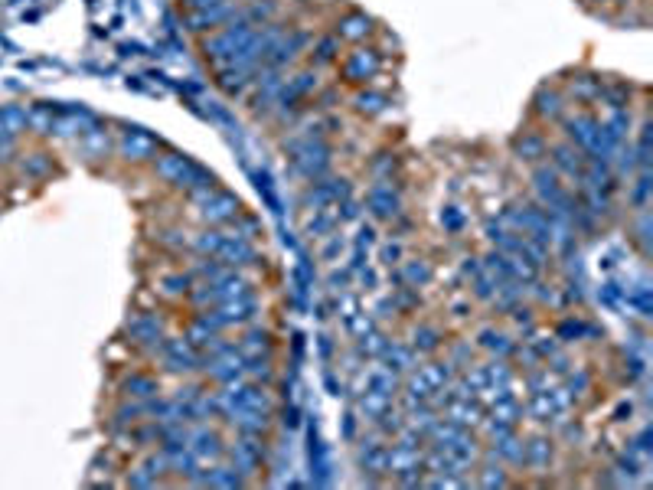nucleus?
I'll list each match as a JSON object with an SVG mask.
<instances>
[{"label":"nucleus","instance_id":"nucleus-8","mask_svg":"<svg viewBox=\"0 0 653 490\" xmlns=\"http://www.w3.org/2000/svg\"><path fill=\"white\" fill-rule=\"evenodd\" d=\"M412 347H415V350H425V353L438 350V347H441V340H438V330H434V327H421V330H415V340H412Z\"/></svg>","mask_w":653,"mask_h":490},{"label":"nucleus","instance_id":"nucleus-7","mask_svg":"<svg viewBox=\"0 0 653 490\" xmlns=\"http://www.w3.org/2000/svg\"><path fill=\"white\" fill-rule=\"evenodd\" d=\"M481 347H487V350H496V353H513L516 347H513V340L506 337V334H500V330H487V334H481Z\"/></svg>","mask_w":653,"mask_h":490},{"label":"nucleus","instance_id":"nucleus-12","mask_svg":"<svg viewBox=\"0 0 653 490\" xmlns=\"http://www.w3.org/2000/svg\"><path fill=\"white\" fill-rule=\"evenodd\" d=\"M186 288H190V278H186V275H173V278H167V281H163L161 291L167 294V298H183Z\"/></svg>","mask_w":653,"mask_h":490},{"label":"nucleus","instance_id":"nucleus-1","mask_svg":"<svg viewBox=\"0 0 653 490\" xmlns=\"http://www.w3.org/2000/svg\"><path fill=\"white\" fill-rule=\"evenodd\" d=\"M203 219H206V223H219V226L222 223H235V219H239V203H235L229 193H219V190H216L212 196L203 200Z\"/></svg>","mask_w":653,"mask_h":490},{"label":"nucleus","instance_id":"nucleus-13","mask_svg":"<svg viewBox=\"0 0 653 490\" xmlns=\"http://www.w3.org/2000/svg\"><path fill=\"white\" fill-rule=\"evenodd\" d=\"M428 275H432V272H428V265L419 262V258H412V262L405 265V278L412 281V285H421V281H428Z\"/></svg>","mask_w":653,"mask_h":490},{"label":"nucleus","instance_id":"nucleus-3","mask_svg":"<svg viewBox=\"0 0 653 490\" xmlns=\"http://www.w3.org/2000/svg\"><path fill=\"white\" fill-rule=\"evenodd\" d=\"M370 20L363 17V13H350V17H343L340 20V26H336V37L340 39H363L370 37Z\"/></svg>","mask_w":653,"mask_h":490},{"label":"nucleus","instance_id":"nucleus-9","mask_svg":"<svg viewBox=\"0 0 653 490\" xmlns=\"http://www.w3.org/2000/svg\"><path fill=\"white\" fill-rule=\"evenodd\" d=\"M516 151L519 154L526 151V161H536V157H543V151H545V138L543 134H526V144L516 141Z\"/></svg>","mask_w":653,"mask_h":490},{"label":"nucleus","instance_id":"nucleus-6","mask_svg":"<svg viewBox=\"0 0 653 490\" xmlns=\"http://www.w3.org/2000/svg\"><path fill=\"white\" fill-rule=\"evenodd\" d=\"M356 112L363 114H382L385 112V99L379 92H359L356 95Z\"/></svg>","mask_w":653,"mask_h":490},{"label":"nucleus","instance_id":"nucleus-5","mask_svg":"<svg viewBox=\"0 0 653 490\" xmlns=\"http://www.w3.org/2000/svg\"><path fill=\"white\" fill-rule=\"evenodd\" d=\"M199 484H212V487H239L242 478H239L235 471H229V467H212L210 478H203Z\"/></svg>","mask_w":653,"mask_h":490},{"label":"nucleus","instance_id":"nucleus-4","mask_svg":"<svg viewBox=\"0 0 653 490\" xmlns=\"http://www.w3.org/2000/svg\"><path fill=\"white\" fill-rule=\"evenodd\" d=\"M536 112L545 114V118H555V114L565 112V105H562V95L555 92V88H543L539 95H536Z\"/></svg>","mask_w":653,"mask_h":490},{"label":"nucleus","instance_id":"nucleus-2","mask_svg":"<svg viewBox=\"0 0 653 490\" xmlns=\"http://www.w3.org/2000/svg\"><path fill=\"white\" fill-rule=\"evenodd\" d=\"M376 72H379V56L372 50H356L346 56L343 76L350 79V82H366V79H372Z\"/></svg>","mask_w":653,"mask_h":490},{"label":"nucleus","instance_id":"nucleus-11","mask_svg":"<svg viewBox=\"0 0 653 490\" xmlns=\"http://www.w3.org/2000/svg\"><path fill=\"white\" fill-rule=\"evenodd\" d=\"M222 232H199L197 239H193V249L197 252H219V245H222Z\"/></svg>","mask_w":653,"mask_h":490},{"label":"nucleus","instance_id":"nucleus-10","mask_svg":"<svg viewBox=\"0 0 653 490\" xmlns=\"http://www.w3.org/2000/svg\"><path fill=\"white\" fill-rule=\"evenodd\" d=\"M336 50H340V37H323L317 43V50H314V59L317 63H330V59H336Z\"/></svg>","mask_w":653,"mask_h":490}]
</instances>
